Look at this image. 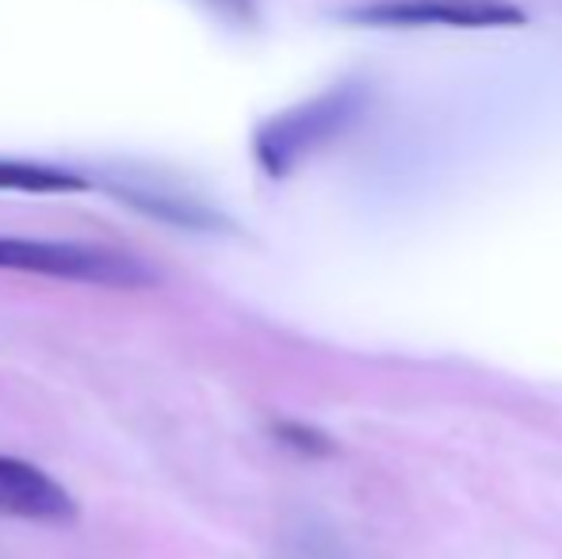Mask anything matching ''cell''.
I'll return each mask as SVG.
<instances>
[{
  "mask_svg": "<svg viewBox=\"0 0 562 559\" xmlns=\"http://www.w3.org/2000/svg\"><path fill=\"white\" fill-rule=\"evenodd\" d=\"M360 85H337V89L322 92V97L306 100V104L272 115L252 138V154H257L260 169L268 177L295 172L306 157L318 154L326 142H334L352 123V115L360 112Z\"/></svg>",
  "mask_w": 562,
  "mask_h": 559,
  "instance_id": "cell-2",
  "label": "cell"
},
{
  "mask_svg": "<svg viewBox=\"0 0 562 559\" xmlns=\"http://www.w3.org/2000/svg\"><path fill=\"white\" fill-rule=\"evenodd\" d=\"M345 20L363 27H520L528 15L509 0H375L348 8Z\"/></svg>",
  "mask_w": 562,
  "mask_h": 559,
  "instance_id": "cell-3",
  "label": "cell"
},
{
  "mask_svg": "<svg viewBox=\"0 0 562 559\" xmlns=\"http://www.w3.org/2000/svg\"><path fill=\"white\" fill-rule=\"evenodd\" d=\"M211 4H218L234 20H252V0H211Z\"/></svg>",
  "mask_w": 562,
  "mask_h": 559,
  "instance_id": "cell-8",
  "label": "cell"
},
{
  "mask_svg": "<svg viewBox=\"0 0 562 559\" xmlns=\"http://www.w3.org/2000/svg\"><path fill=\"white\" fill-rule=\"evenodd\" d=\"M0 269L50 277L92 288H146L154 272L134 254L89 242H54V238H8L0 234Z\"/></svg>",
  "mask_w": 562,
  "mask_h": 559,
  "instance_id": "cell-1",
  "label": "cell"
},
{
  "mask_svg": "<svg viewBox=\"0 0 562 559\" xmlns=\"http://www.w3.org/2000/svg\"><path fill=\"white\" fill-rule=\"evenodd\" d=\"M119 200L134 203L138 211L146 215L161 219V223H172V226H192V231H203V226H215V215H211L203 203H195L192 195H180V192H165V188H119Z\"/></svg>",
  "mask_w": 562,
  "mask_h": 559,
  "instance_id": "cell-6",
  "label": "cell"
},
{
  "mask_svg": "<svg viewBox=\"0 0 562 559\" xmlns=\"http://www.w3.org/2000/svg\"><path fill=\"white\" fill-rule=\"evenodd\" d=\"M77 514V502L66 487L43 468L0 452V517L15 522H69Z\"/></svg>",
  "mask_w": 562,
  "mask_h": 559,
  "instance_id": "cell-4",
  "label": "cell"
},
{
  "mask_svg": "<svg viewBox=\"0 0 562 559\" xmlns=\"http://www.w3.org/2000/svg\"><path fill=\"white\" fill-rule=\"evenodd\" d=\"M89 180L81 172L58 169V165L43 161H15V157H0V192H27V195H66L85 192Z\"/></svg>",
  "mask_w": 562,
  "mask_h": 559,
  "instance_id": "cell-5",
  "label": "cell"
},
{
  "mask_svg": "<svg viewBox=\"0 0 562 559\" xmlns=\"http://www.w3.org/2000/svg\"><path fill=\"white\" fill-rule=\"evenodd\" d=\"M276 437H280V445L295 448V452H303V456L334 452V445H329L326 433L314 429V425H303V422H280V425H276Z\"/></svg>",
  "mask_w": 562,
  "mask_h": 559,
  "instance_id": "cell-7",
  "label": "cell"
}]
</instances>
